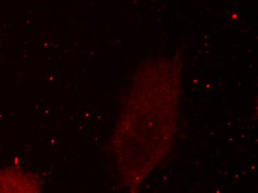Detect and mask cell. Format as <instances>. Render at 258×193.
Segmentation results:
<instances>
[{
    "mask_svg": "<svg viewBox=\"0 0 258 193\" xmlns=\"http://www.w3.org/2000/svg\"><path fill=\"white\" fill-rule=\"evenodd\" d=\"M31 179L21 172L3 171L0 172V192H32L26 186L32 184L29 183Z\"/></svg>",
    "mask_w": 258,
    "mask_h": 193,
    "instance_id": "1",
    "label": "cell"
}]
</instances>
